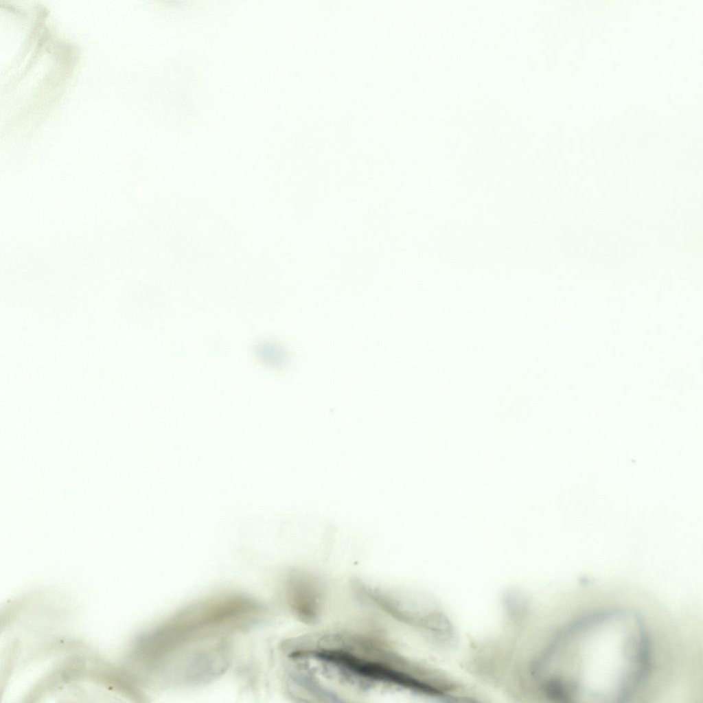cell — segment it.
<instances>
[{"label":"cell","mask_w":703,"mask_h":703,"mask_svg":"<svg viewBox=\"0 0 703 703\" xmlns=\"http://www.w3.org/2000/svg\"><path fill=\"white\" fill-rule=\"evenodd\" d=\"M546 660L554 673L545 693L560 702H627L644 687L654 664L652 638L643 617L626 609L601 610L568 624Z\"/></svg>","instance_id":"6da1fadb"},{"label":"cell","mask_w":703,"mask_h":703,"mask_svg":"<svg viewBox=\"0 0 703 703\" xmlns=\"http://www.w3.org/2000/svg\"><path fill=\"white\" fill-rule=\"evenodd\" d=\"M263 608L237 593L212 596L171 615L142 639L140 655L147 665L168 674L176 672L227 641V636L254 624Z\"/></svg>","instance_id":"7a4b0ae2"}]
</instances>
